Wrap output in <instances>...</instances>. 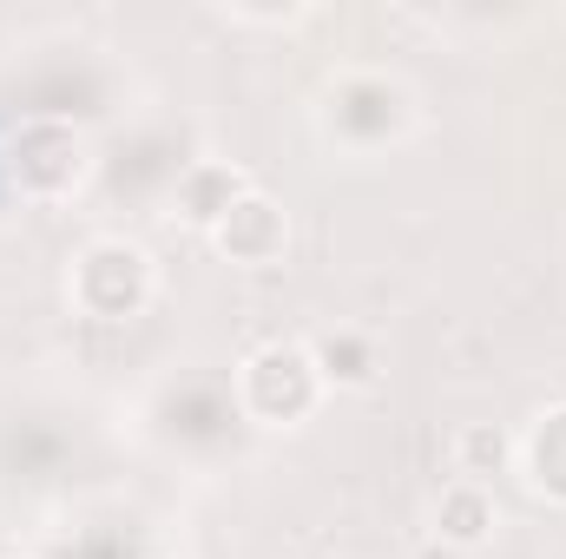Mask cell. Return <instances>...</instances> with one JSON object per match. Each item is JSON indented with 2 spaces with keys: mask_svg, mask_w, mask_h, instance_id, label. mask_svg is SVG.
<instances>
[{
  "mask_svg": "<svg viewBox=\"0 0 566 559\" xmlns=\"http://www.w3.org/2000/svg\"><path fill=\"white\" fill-rule=\"evenodd\" d=\"M151 296H158V271L151 251L133 238H93L66 271V303L86 323H133L151 309Z\"/></svg>",
  "mask_w": 566,
  "mask_h": 559,
  "instance_id": "cell-1",
  "label": "cell"
},
{
  "mask_svg": "<svg viewBox=\"0 0 566 559\" xmlns=\"http://www.w3.org/2000/svg\"><path fill=\"white\" fill-rule=\"evenodd\" d=\"M7 178L27 204H66L93 178V145L73 119H27L7 139Z\"/></svg>",
  "mask_w": 566,
  "mask_h": 559,
  "instance_id": "cell-2",
  "label": "cell"
},
{
  "mask_svg": "<svg viewBox=\"0 0 566 559\" xmlns=\"http://www.w3.org/2000/svg\"><path fill=\"white\" fill-rule=\"evenodd\" d=\"M323 376H316V362H310V342H264V349H251L244 356V369H238V402H244V415L264 421V428H296V421H310L323 409Z\"/></svg>",
  "mask_w": 566,
  "mask_h": 559,
  "instance_id": "cell-3",
  "label": "cell"
},
{
  "mask_svg": "<svg viewBox=\"0 0 566 559\" xmlns=\"http://www.w3.org/2000/svg\"><path fill=\"white\" fill-rule=\"evenodd\" d=\"M211 244H218V257L238 264V271H271V264H283V251H290V211H283L271 191L251 184V191L231 204V218L211 231Z\"/></svg>",
  "mask_w": 566,
  "mask_h": 559,
  "instance_id": "cell-4",
  "label": "cell"
},
{
  "mask_svg": "<svg viewBox=\"0 0 566 559\" xmlns=\"http://www.w3.org/2000/svg\"><path fill=\"white\" fill-rule=\"evenodd\" d=\"M251 191V171L244 165H231V158H191L185 171H178V184H171V211L191 224V231H218L224 218H231V204Z\"/></svg>",
  "mask_w": 566,
  "mask_h": 559,
  "instance_id": "cell-5",
  "label": "cell"
},
{
  "mask_svg": "<svg viewBox=\"0 0 566 559\" xmlns=\"http://www.w3.org/2000/svg\"><path fill=\"white\" fill-rule=\"evenodd\" d=\"M303 342H310V362H316V376H323L329 395H363V389L382 382V342L369 329L343 323V329H316Z\"/></svg>",
  "mask_w": 566,
  "mask_h": 559,
  "instance_id": "cell-6",
  "label": "cell"
},
{
  "mask_svg": "<svg viewBox=\"0 0 566 559\" xmlns=\"http://www.w3.org/2000/svg\"><path fill=\"white\" fill-rule=\"evenodd\" d=\"M494 534H501V500H494V487L448 481V487L434 494V540H441V547H454V553H481Z\"/></svg>",
  "mask_w": 566,
  "mask_h": 559,
  "instance_id": "cell-7",
  "label": "cell"
},
{
  "mask_svg": "<svg viewBox=\"0 0 566 559\" xmlns=\"http://www.w3.org/2000/svg\"><path fill=\"white\" fill-rule=\"evenodd\" d=\"M454 481H474V487H494L501 474L521 467V434L501 428V421H461L454 428Z\"/></svg>",
  "mask_w": 566,
  "mask_h": 559,
  "instance_id": "cell-8",
  "label": "cell"
},
{
  "mask_svg": "<svg viewBox=\"0 0 566 559\" xmlns=\"http://www.w3.org/2000/svg\"><path fill=\"white\" fill-rule=\"evenodd\" d=\"M521 474H527V487L541 500L566 507V402L534 415V428L521 434Z\"/></svg>",
  "mask_w": 566,
  "mask_h": 559,
  "instance_id": "cell-9",
  "label": "cell"
},
{
  "mask_svg": "<svg viewBox=\"0 0 566 559\" xmlns=\"http://www.w3.org/2000/svg\"><path fill=\"white\" fill-rule=\"evenodd\" d=\"M145 559H178V553H145Z\"/></svg>",
  "mask_w": 566,
  "mask_h": 559,
  "instance_id": "cell-10",
  "label": "cell"
},
{
  "mask_svg": "<svg viewBox=\"0 0 566 559\" xmlns=\"http://www.w3.org/2000/svg\"><path fill=\"white\" fill-rule=\"evenodd\" d=\"M13 559H20V553H13Z\"/></svg>",
  "mask_w": 566,
  "mask_h": 559,
  "instance_id": "cell-11",
  "label": "cell"
}]
</instances>
